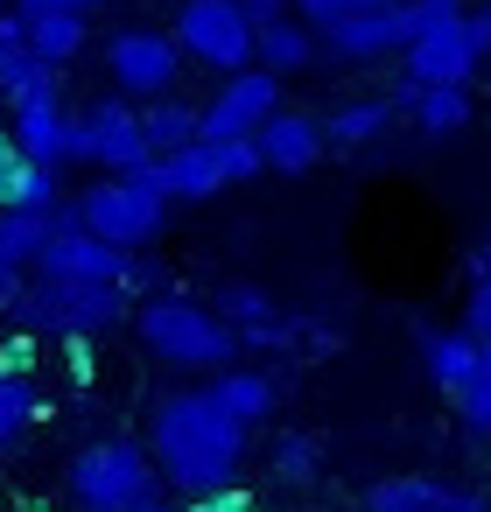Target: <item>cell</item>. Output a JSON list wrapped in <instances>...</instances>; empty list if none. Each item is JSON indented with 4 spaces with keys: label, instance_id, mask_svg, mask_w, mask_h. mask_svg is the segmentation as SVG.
<instances>
[{
    "label": "cell",
    "instance_id": "1",
    "mask_svg": "<svg viewBox=\"0 0 491 512\" xmlns=\"http://www.w3.org/2000/svg\"><path fill=\"white\" fill-rule=\"evenodd\" d=\"M148 463L162 470V484L176 491H197V498H218L239 484L246 470V428L204 393V386H183V393H162L155 414H148Z\"/></svg>",
    "mask_w": 491,
    "mask_h": 512
},
{
    "label": "cell",
    "instance_id": "2",
    "mask_svg": "<svg viewBox=\"0 0 491 512\" xmlns=\"http://www.w3.org/2000/svg\"><path fill=\"white\" fill-rule=\"evenodd\" d=\"M134 337H141V351L148 358H162V365H176V372H225V365H239V337L211 316V302H190V295H141L134 302Z\"/></svg>",
    "mask_w": 491,
    "mask_h": 512
},
{
    "label": "cell",
    "instance_id": "3",
    "mask_svg": "<svg viewBox=\"0 0 491 512\" xmlns=\"http://www.w3.org/2000/svg\"><path fill=\"white\" fill-rule=\"evenodd\" d=\"M36 337H99L113 323L134 316L127 288H99V281H57V274H29L22 295L8 302Z\"/></svg>",
    "mask_w": 491,
    "mask_h": 512
},
{
    "label": "cell",
    "instance_id": "4",
    "mask_svg": "<svg viewBox=\"0 0 491 512\" xmlns=\"http://www.w3.org/2000/svg\"><path fill=\"white\" fill-rule=\"evenodd\" d=\"M64 491H71L78 512H141V505L155 498V463H148L141 442L106 435V442H85V449L71 456Z\"/></svg>",
    "mask_w": 491,
    "mask_h": 512
},
{
    "label": "cell",
    "instance_id": "5",
    "mask_svg": "<svg viewBox=\"0 0 491 512\" xmlns=\"http://www.w3.org/2000/svg\"><path fill=\"white\" fill-rule=\"evenodd\" d=\"M169 43H176L183 57H197V64L225 71V78L253 64V22L239 15V0H183Z\"/></svg>",
    "mask_w": 491,
    "mask_h": 512
},
{
    "label": "cell",
    "instance_id": "6",
    "mask_svg": "<svg viewBox=\"0 0 491 512\" xmlns=\"http://www.w3.org/2000/svg\"><path fill=\"white\" fill-rule=\"evenodd\" d=\"M71 218L92 232V239H106V246H120V253H141L162 225H169V211L155 204V197H141L127 176H99L78 204H71Z\"/></svg>",
    "mask_w": 491,
    "mask_h": 512
},
{
    "label": "cell",
    "instance_id": "7",
    "mask_svg": "<svg viewBox=\"0 0 491 512\" xmlns=\"http://www.w3.org/2000/svg\"><path fill=\"white\" fill-rule=\"evenodd\" d=\"M71 162H92L106 176H127L148 162V134H141V113L127 99H99L85 113H71Z\"/></svg>",
    "mask_w": 491,
    "mask_h": 512
},
{
    "label": "cell",
    "instance_id": "8",
    "mask_svg": "<svg viewBox=\"0 0 491 512\" xmlns=\"http://www.w3.org/2000/svg\"><path fill=\"white\" fill-rule=\"evenodd\" d=\"M407 85L428 92V85H470V71L484 64V36L470 15H449V22H428L407 36Z\"/></svg>",
    "mask_w": 491,
    "mask_h": 512
},
{
    "label": "cell",
    "instance_id": "9",
    "mask_svg": "<svg viewBox=\"0 0 491 512\" xmlns=\"http://www.w3.org/2000/svg\"><path fill=\"white\" fill-rule=\"evenodd\" d=\"M274 113H281V78L246 64L211 92V106H197V141H253Z\"/></svg>",
    "mask_w": 491,
    "mask_h": 512
},
{
    "label": "cell",
    "instance_id": "10",
    "mask_svg": "<svg viewBox=\"0 0 491 512\" xmlns=\"http://www.w3.org/2000/svg\"><path fill=\"white\" fill-rule=\"evenodd\" d=\"M106 78H113V92L155 106V99L176 92V78H183V50H176L162 29H120V36L106 43Z\"/></svg>",
    "mask_w": 491,
    "mask_h": 512
},
{
    "label": "cell",
    "instance_id": "11",
    "mask_svg": "<svg viewBox=\"0 0 491 512\" xmlns=\"http://www.w3.org/2000/svg\"><path fill=\"white\" fill-rule=\"evenodd\" d=\"M127 267H134V253H120V246L92 239V232L71 218V204H64V211H57V232H50V246L36 253V267H29V274H57V281H99V288H120V281H127Z\"/></svg>",
    "mask_w": 491,
    "mask_h": 512
},
{
    "label": "cell",
    "instance_id": "12",
    "mask_svg": "<svg viewBox=\"0 0 491 512\" xmlns=\"http://www.w3.org/2000/svg\"><path fill=\"white\" fill-rule=\"evenodd\" d=\"M211 316H218L239 344H253V351H274V344H295V337H302V316H281V302H274L267 288H253V281H225L218 302H211Z\"/></svg>",
    "mask_w": 491,
    "mask_h": 512
},
{
    "label": "cell",
    "instance_id": "13",
    "mask_svg": "<svg viewBox=\"0 0 491 512\" xmlns=\"http://www.w3.org/2000/svg\"><path fill=\"white\" fill-rule=\"evenodd\" d=\"M407 36H414V22H407V0H386V8H365V15H344V22H330V29H323L330 57H344V64L393 57V50H407Z\"/></svg>",
    "mask_w": 491,
    "mask_h": 512
},
{
    "label": "cell",
    "instance_id": "14",
    "mask_svg": "<svg viewBox=\"0 0 491 512\" xmlns=\"http://www.w3.org/2000/svg\"><path fill=\"white\" fill-rule=\"evenodd\" d=\"M253 148H260V169H274V176H302V169L323 162V120L281 106V113L253 134Z\"/></svg>",
    "mask_w": 491,
    "mask_h": 512
},
{
    "label": "cell",
    "instance_id": "15",
    "mask_svg": "<svg viewBox=\"0 0 491 512\" xmlns=\"http://www.w3.org/2000/svg\"><path fill=\"white\" fill-rule=\"evenodd\" d=\"M365 512H491V505L449 477H379L365 491Z\"/></svg>",
    "mask_w": 491,
    "mask_h": 512
},
{
    "label": "cell",
    "instance_id": "16",
    "mask_svg": "<svg viewBox=\"0 0 491 512\" xmlns=\"http://www.w3.org/2000/svg\"><path fill=\"white\" fill-rule=\"evenodd\" d=\"M0 99H8V106L64 99L57 71H50V64H36V50H29V29H22V15H0Z\"/></svg>",
    "mask_w": 491,
    "mask_h": 512
},
{
    "label": "cell",
    "instance_id": "17",
    "mask_svg": "<svg viewBox=\"0 0 491 512\" xmlns=\"http://www.w3.org/2000/svg\"><path fill=\"white\" fill-rule=\"evenodd\" d=\"M22 162H43V169H64L71 162V113L64 99H36V106H15V134Z\"/></svg>",
    "mask_w": 491,
    "mask_h": 512
},
{
    "label": "cell",
    "instance_id": "18",
    "mask_svg": "<svg viewBox=\"0 0 491 512\" xmlns=\"http://www.w3.org/2000/svg\"><path fill=\"white\" fill-rule=\"evenodd\" d=\"M204 393H211V400H218V407H225L239 428H253V421H267V414H274L281 379H274V372H260V365H225V372H218Z\"/></svg>",
    "mask_w": 491,
    "mask_h": 512
},
{
    "label": "cell",
    "instance_id": "19",
    "mask_svg": "<svg viewBox=\"0 0 491 512\" xmlns=\"http://www.w3.org/2000/svg\"><path fill=\"white\" fill-rule=\"evenodd\" d=\"M393 106H407V113H414V127H421V134H435V141L470 127V85H428V92L400 85V92H393Z\"/></svg>",
    "mask_w": 491,
    "mask_h": 512
},
{
    "label": "cell",
    "instance_id": "20",
    "mask_svg": "<svg viewBox=\"0 0 491 512\" xmlns=\"http://www.w3.org/2000/svg\"><path fill=\"white\" fill-rule=\"evenodd\" d=\"M477 351H484V344H477L470 330H428V337H421V365H428L435 393L456 400V393L470 386V372H477Z\"/></svg>",
    "mask_w": 491,
    "mask_h": 512
},
{
    "label": "cell",
    "instance_id": "21",
    "mask_svg": "<svg viewBox=\"0 0 491 512\" xmlns=\"http://www.w3.org/2000/svg\"><path fill=\"white\" fill-rule=\"evenodd\" d=\"M316 57V36H309V22H274V29H253V64L267 71V78H288V71H302Z\"/></svg>",
    "mask_w": 491,
    "mask_h": 512
},
{
    "label": "cell",
    "instance_id": "22",
    "mask_svg": "<svg viewBox=\"0 0 491 512\" xmlns=\"http://www.w3.org/2000/svg\"><path fill=\"white\" fill-rule=\"evenodd\" d=\"M393 127V99H351L323 120V148H372Z\"/></svg>",
    "mask_w": 491,
    "mask_h": 512
},
{
    "label": "cell",
    "instance_id": "23",
    "mask_svg": "<svg viewBox=\"0 0 491 512\" xmlns=\"http://www.w3.org/2000/svg\"><path fill=\"white\" fill-rule=\"evenodd\" d=\"M141 134H148V155H155V162H162V155H183V148L197 141V106L169 92V99H155V106L141 113Z\"/></svg>",
    "mask_w": 491,
    "mask_h": 512
},
{
    "label": "cell",
    "instance_id": "24",
    "mask_svg": "<svg viewBox=\"0 0 491 512\" xmlns=\"http://www.w3.org/2000/svg\"><path fill=\"white\" fill-rule=\"evenodd\" d=\"M36 414H43L36 386L22 379V365H8V358H0V456H8V449H22V435L36 428Z\"/></svg>",
    "mask_w": 491,
    "mask_h": 512
},
{
    "label": "cell",
    "instance_id": "25",
    "mask_svg": "<svg viewBox=\"0 0 491 512\" xmlns=\"http://www.w3.org/2000/svg\"><path fill=\"white\" fill-rule=\"evenodd\" d=\"M50 232H57V211L50 218H29V211H0V260L8 267H36V253L50 246Z\"/></svg>",
    "mask_w": 491,
    "mask_h": 512
},
{
    "label": "cell",
    "instance_id": "26",
    "mask_svg": "<svg viewBox=\"0 0 491 512\" xmlns=\"http://www.w3.org/2000/svg\"><path fill=\"white\" fill-rule=\"evenodd\" d=\"M22 29H29L36 64H50V71H64L85 50V22H71V15H43V22H22Z\"/></svg>",
    "mask_w": 491,
    "mask_h": 512
},
{
    "label": "cell",
    "instance_id": "27",
    "mask_svg": "<svg viewBox=\"0 0 491 512\" xmlns=\"http://www.w3.org/2000/svg\"><path fill=\"white\" fill-rule=\"evenodd\" d=\"M456 414H463V428L491 435V344L477 351V372H470V386L456 393Z\"/></svg>",
    "mask_w": 491,
    "mask_h": 512
},
{
    "label": "cell",
    "instance_id": "28",
    "mask_svg": "<svg viewBox=\"0 0 491 512\" xmlns=\"http://www.w3.org/2000/svg\"><path fill=\"white\" fill-rule=\"evenodd\" d=\"M463 330L477 344H491V274H470V295H463Z\"/></svg>",
    "mask_w": 491,
    "mask_h": 512
},
{
    "label": "cell",
    "instance_id": "29",
    "mask_svg": "<svg viewBox=\"0 0 491 512\" xmlns=\"http://www.w3.org/2000/svg\"><path fill=\"white\" fill-rule=\"evenodd\" d=\"M316 470V442L309 435H281L274 442V477H309Z\"/></svg>",
    "mask_w": 491,
    "mask_h": 512
},
{
    "label": "cell",
    "instance_id": "30",
    "mask_svg": "<svg viewBox=\"0 0 491 512\" xmlns=\"http://www.w3.org/2000/svg\"><path fill=\"white\" fill-rule=\"evenodd\" d=\"M365 8H386V0H295V15L316 22V29H330V22H344V15H365Z\"/></svg>",
    "mask_w": 491,
    "mask_h": 512
},
{
    "label": "cell",
    "instance_id": "31",
    "mask_svg": "<svg viewBox=\"0 0 491 512\" xmlns=\"http://www.w3.org/2000/svg\"><path fill=\"white\" fill-rule=\"evenodd\" d=\"M99 8V0H15V15L22 22H43V15H71V22H85Z\"/></svg>",
    "mask_w": 491,
    "mask_h": 512
},
{
    "label": "cell",
    "instance_id": "32",
    "mask_svg": "<svg viewBox=\"0 0 491 512\" xmlns=\"http://www.w3.org/2000/svg\"><path fill=\"white\" fill-rule=\"evenodd\" d=\"M22 169H29V162H22V148H15L8 134H0V211L15 204V183H22Z\"/></svg>",
    "mask_w": 491,
    "mask_h": 512
},
{
    "label": "cell",
    "instance_id": "33",
    "mask_svg": "<svg viewBox=\"0 0 491 512\" xmlns=\"http://www.w3.org/2000/svg\"><path fill=\"white\" fill-rule=\"evenodd\" d=\"M239 15H246L253 29H274V22H288V15H295V0H239Z\"/></svg>",
    "mask_w": 491,
    "mask_h": 512
},
{
    "label": "cell",
    "instance_id": "34",
    "mask_svg": "<svg viewBox=\"0 0 491 512\" xmlns=\"http://www.w3.org/2000/svg\"><path fill=\"white\" fill-rule=\"evenodd\" d=\"M183 512H260L246 491H218V498H197V505H183Z\"/></svg>",
    "mask_w": 491,
    "mask_h": 512
},
{
    "label": "cell",
    "instance_id": "35",
    "mask_svg": "<svg viewBox=\"0 0 491 512\" xmlns=\"http://www.w3.org/2000/svg\"><path fill=\"white\" fill-rule=\"evenodd\" d=\"M22 281H29V274H22V267H8V260H0V309H8V302H15V295H22Z\"/></svg>",
    "mask_w": 491,
    "mask_h": 512
},
{
    "label": "cell",
    "instance_id": "36",
    "mask_svg": "<svg viewBox=\"0 0 491 512\" xmlns=\"http://www.w3.org/2000/svg\"><path fill=\"white\" fill-rule=\"evenodd\" d=\"M470 267H477V274H491V232L477 239V260H470Z\"/></svg>",
    "mask_w": 491,
    "mask_h": 512
},
{
    "label": "cell",
    "instance_id": "37",
    "mask_svg": "<svg viewBox=\"0 0 491 512\" xmlns=\"http://www.w3.org/2000/svg\"><path fill=\"white\" fill-rule=\"evenodd\" d=\"M141 512H183V505H169V498H148V505H141Z\"/></svg>",
    "mask_w": 491,
    "mask_h": 512
},
{
    "label": "cell",
    "instance_id": "38",
    "mask_svg": "<svg viewBox=\"0 0 491 512\" xmlns=\"http://www.w3.org/2000/svg\"><path fill=\"white\" fill-rule=\"evenodd\" d=\"M0 512H8V505H0Z\"/></svg>",
    "mask_w": 491,
    "mask_h": 512
}]
</instances>
